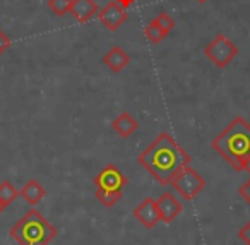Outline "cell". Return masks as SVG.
<instances>
[{
  "mask_svg": "<svg viewBox=\"0 0 250 245\" xmlns=\"http://www.w3.org/2000/svg\"><path fill=\"white\" fill-rule=\"evenodd\" d=\"M137 163L143 165L161 185H168L185 166L190 165V155L171 137L161 132L139 156Z\"/></svg>",
  "mask_w": 250,
  "mask_h": 245,
  "instance_id": "cell-1",
  "label": "cell"
},
{
  "mask_svg": "<svg viewBox=\"0 0 250 245\" xmlns=\"http://www.w3.org/2000/svg\"><path fill=\"white\" fill-rule=\"evenodd\" d=\"M212 149L221 155L235 172H243L245 161L250 156V124L243 117H236L214 137Z\"/></svg>",
  "mask_w": 250,
  "mask_h": 245,
  "instance_id": "cell-2",
  "label": "cell"
},
{
  "mask_svg": "<svg viewBox=\"0 0 250 245\" xmlns=\"http://www.w3.org/2000/svg\"><path fill=\"white\" fill-rule=\"evenodd\" d=\"M59 230L40 211L31 209L11 228V238L19 245H48Z\"/></svg>",
  "mask_w": 250,
  "mask_h": 245,
  "instance_id": "cell-3",
  "label": "cell"
},
{
  "mask_svg": "<svg viewBox=\"0 0 250 245\" xmlns=\"http://www.w3.org/2000/svg\"><path fill=\"white\" fill-rule=\"evenodd\" d=\"M94 194L96 199L104 207H113L120 200L122 190L127 185V177L115 165H106L96 177H94Z\"/></svg>",
  "mask_w": 250,
  "mask_h": 245,
  "instance_id": "cell-4",
  "label": "cell"
},
{
  "mask_svg": "<svg viewBox=\"0 0 250 245\" xmlns=\"http://www.w3.org/2000/svg\"><path fill=\"white\" fill-rule=\"evenodd\" d=\"M171 187L180 194L184 199L192 200L194 197H197L199 194L204 190L206 180L195 172L190 166H185L180 173L175 175V178L171 180Z\"/></svg>",
  "mask_w": 250,
  "mask_h": 245,
  "instance_id": "cell-5",
  "label": "cell"
},
{
  "mask_svg": "<svg viewBox=\"0 0 250 245\" xmlns=\"http://www.w3.org/2000/svg\"><path fill=\"white\" fill-rule=\"evenodd\" d=\"M204 55L208 57L216 67L223 69V67H226L236 55H238V48H236L225 35H218L204 48Z\"/></svg>",
  "mask_w": 250,
  "mask_h": 245,
  "instance_id": "cell-6",
  "label": "cell"
},
{
  "mask_svg": "<svg viewBox=\"0 0 250 245\" xmlns=\"http://www.w3.org/2000/svg\"><path fill=\"white\" fill-rule=\"evenodd\" d=\"M98 19L106 26V29L117 31L125 22V19H127V11L122 9L115 0H111V2H108V4L98 12Z\"/></svg>",
  "mask_w": 250,
  "mask_h": 245,
  "instance_id": "cell-7",
  "label": "cell"
},
{
  "mask_svg": "<svg viewBox=\"0 0 250 245\" xmlns=\"http://www.w3.org/2000/svg\"><path fill=\"white\" fill-rule=\"evenodd\" d=\"M134 218L144 224L146 228H154L161 221L160 209H158V202L153 197H146L139 206L134 209Z\"/></svg>",
  "mask_w": 250,
  "mask_h": 245,
  "instance_id": "cell-8",
  "label": "cell"
},
{
  "mask_svg": "<svg viewBox=\"0 0 250 245\" xmlns=\"http://www.w3.org/2000/svg\"><path fill=\"white\" fill-rule=\"evenodd\" d=\"M156 202H158V209H160L161 221L167 224L173 223L182 214V211H184V206L180 204V200L175 199L173 194L170 192H165L160 199H156Z\"/></svg>",
  "mask_w": 250,
  "mask_h": 245,
  "instance_id": "cell-9",
  "label": "cell"
},
{
  "mask_svg": "<svg viewBox=\"0 0 250 245\" xmlns=\"http://www.w3.org/2000/svg\"><path fill=\"white\" fill-rule=\"evenodd\" d=\"M130 55L125 50H122L120 46H113L106 55L103 57V64L111 70V72L118 74L129 66Z\"/></svg>",
  "mask_w": 250,
  "mask_h": 245,
  "instance_id": "cell-10",
  "label": "cell"
},
{
  "mask_svg": "<svg viewBox=\"0 0 250 245\" xmlns=\"http://www.w3.org/2000/svg\"><path fill=\"white\" fill-rule=\"evenodd\" d=\"M70 14L79 22H87L91 18L98 14V5L94 0H72L70 4Z\"/></svg>",
  "mask_w": 250,
  "mask_h": 245,
  "instance_id": "cell-11",
  "label": "cell"
},
{
  "mask_svg": "<svg viewBox=\"0 0 250 245\" xmlns=\"http://www.w3.org/2000/svg\"><path fill=\"white\" fill-rule=\"evenodd\" d=\"M111 127H113V131L117 132L120 137L127 139V137H130V135H132L134 132L137 131L139 124H137V120L129 113V111H122V113L113 120Z\"/></svg>",
  "mask_w": 250,
  "mask_h": 245,
  "instance_id": "cell-12",
  "label": "cell"
},
{
  "mask_svg": "<svg viewBox=\"0 0 250 245\" xmlns=\"http://www.w3.org/2000/svg\"><path fill=\"white\" fill-rule=\"evenodd\" d=\"M19 196H21L29 206H36V204L46 196V189L43 185H40V182H36V180H29V182L19 190Z\"/></svg>",
  "mask_w": 250,
  "mask_h": 245,
  "instance_id": "cell-13",
  "label": "cell"
},
{
  "mask_svg": "<svg viewBox=\"0 0 250 245\" xmlns=\"http://www.w3.org/2000/svg\"><path fill=\"white\" fill-rule=\"evenodd\" d=\"M18 196H19V190L16 189L9 180H4V182L0 183V200H2L5 206H9Z\"/></svg>",
  "mask_w": 250,
  "mask_h": 245,
  "instance_id": "cell-14",
  "label": "cell"
},
{
  "mask_svg": "<svg viewBox=\"0 0 250 245\" xmlns=\"http://www.w3.org/2000/svg\"><path fill=\"white\" fill-rule=\"evenodd\" d=\"M144 35H146V38L149 40L151 43H154V45H156V43H160L161 40L167 36V33H165L163 29L158 26L156 21H151L149 24L144 28Z\"/></svg>",
  "mask_w": 250,
  "mask_h": 245,
  "instance_id": "cell-15",
  "label": "cell"
},
{
  "mask_svg": "<svg viewBox=\"0 0 250 245\" xmlns=\"http://www.w3.org/2000/svg\"><path fill=\"white\" fill-rule=\"evenodd\" d=\"M70 4L72 0H48V7L57 16H65L70 11Z\"/></svg>",
  "mask_w": 250,
  "mask_h": 245,
  "instance_id": "cell-16",
  "label": "cell"
},
{
  "mask_svg": "<svg viewBox=\"0 0 250 245\" xmlns=\"http://www.w3.org/2000/svg\"><path fill=\"white\" fill-rule=\"evenodd\" d=\"M154 21L158 22V26H160L161 29H163L165 33H170L171 29L175 28V21H173V18H171L170 14H167V12H160V14H158V18L154 19Z\"/></svg>",
  "mask_w": 250,
  "mask_h": 245,
  "instance_id": "cell-17",
  "label": "cell"
},
{
  "mask_svg": "<svg viewBox=\"0 0 250 245\" xmlns=\"http://www.w3.org/2000/svg\"><path fill=\"white\" fill-rule=\"evenodd\" d=\"M238 238L243 242L245 245H250V221L245 223L242 228L238 230Z\"/></svg>",
  "mask_w": 250,
  "mask_h": 245,
  "instance_id": "cell-18",
  "label": "cell"
},
{
  "mask_svg": "<svg viewBox=\"0 0 250 245\" xmlns=\"http://www.w3.org/2000/svg\"><path fill=\"white\" fill-rule=\"evenodd\" d=\"M238 192H240V196H242L243 199H245V202L250 206V178L247 180L245 183H242V185H240Z\"/></svg>",
  "mask_w": 250,
  "mask_h": 245,
  "instance_id": "cell-19",
  "label": "cell"
},
{
  "mask_svg": "<svg viewBox=\"0 0 250 245\" xmlns=\"http://www.w3.org/2000/svg\"><path fill=\"white\" fill-rule=\"evenodd\" d=\"M9 46H11V38H9V36H5L4 33L0 31V55H2V53H4Z\"/></svg>",
  "mask_w": 250,
  "mask_h": 245,
  "instance_id": "cell-20",
  "label": "cell"
},
{
  "mask_svg": "<svg viewBox=\"0 0 250 245\" xmlns=\"http://www.w3.org/2000/svg\"><path fill=\"white\" fill-rule=\"evenodd\" d=\"M115 2H117V4L120 5L122 9H125V11H127V9H129L130 5H132L134 2H136V0H115Z\"/></svg>",
  "mask_w": 250,
  "mask_h": 245,
  "instance_id": "cell-21",
  "label": "cell"
},
{
  "mask_svg": "<svg viewBox=\"0 0 250 245\" xmlns=\"http://www.w3.org/2000/svg\"><path fill=\"white\" fill-rule=\"evenodd\" d=\"M243 172H249V173H250V156H249V159L245 161V166H243Z\"/></svg>",
  "mask_w": 250,
  "mask_h": 245,
  "instance_id": "cell-22",
  "label": "cell"
},
{
  "mask_svg": "<svg viewBox=\"0 0 250 245\" xmlns=\"http://www.w3.org/2000/svg\"><path fill=\"white\" fill-rule=\"evenodd\" d=\"M5 207H7V206H5V204H4V202H2V200H0V213H2V211H4V209H5Z\"/></svg>",
  "mask_w": 250,
  "mask_h": 245,
  "instance_id": "cell-23",
  "label": "cell"
},
{
  "mask_svg": "<svg viewBox=\"0 0 250 245\" xmlns=\"http://www.w3.org/2000/svg\"><path fill=\"white\" fill-rule=\"evenodd\" d=\"M197 2H201V4H204V2H206V0H197Z\"/></svg>",
  "mask_w": 250,
  "mask_h": 245,
  "instance_id": "cell-24",
  "label": "cell"
}]
</instances>
